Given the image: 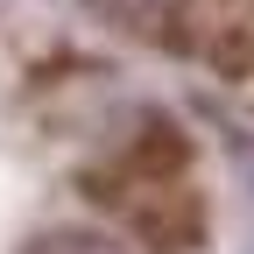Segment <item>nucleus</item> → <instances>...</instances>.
Wrapping results in <instances>:
<instances>
[{
    "instance_id": "f257e3e1",
    "label": "nucleus",
    "mask_w": 254,
    "mask_h": 254,
    "mask_svg": "<svg viewBox=\"0 0 254 254\" xmlns=\"http://www.w3.org/2000/svg\"><path fill=\"white\" fill-rule=\"evenodd\" d=\"M36 254H113L106 240H92V233H50Z\"/></svg>"
}]
</instances>
